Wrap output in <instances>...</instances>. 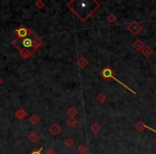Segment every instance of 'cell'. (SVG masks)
Segmentation results:
<instances>
[{"instance_id":"obj_4","label":"cell","mask_w":156,"mask_h":154,"mask_svg":"<svg viewBox=\"0 0 156 154\" xmlns=\"http://www.w3.org/2000/svg\"><path fill=\"white\" fill-rule=\"evenodd\" d=\"M141 29H142V26L139 24L138 21H136L130 23V24H128V26H127V30H128V31L132 33V36L138 34V33L141 31Z\"/></svg>"},{"instance_id":"obj_7","label":"cell","mask_w":156,"mask_h":154,"mask_svg":"<svg viewBox=\"0 0 156 154\" xmlns=\"http://www.w3.org/2000/svg\"><path fill=\"white\" fill-rule=\"evenodd\" d=\"M88 64H89V61L87 60V58H85V57H83V56L79 57V58H78V60H77V65H78L79 68H85Z\"/></svg>"},{"instance_id":"obj_9","label":"cell","mask_w":156,"mask_h":154,"mask_svg":"<svg viewBox=\"0 0 156 154\" xmlns=\"http://www.w3.org/2000/svg\"><path fill=\"white\" fill-rule=\"evenodd\" d=\"M141 53L145 57V58H149V57H151L153 55V48L150 47V46H145V47L141 51Z\"/></svg>"},{"instance_id":"obj_22","label":"cell","mask_w":156,"mask_h":154,"mask_svg":"<svg viewBox=\"0 0 156 154\" xmlns=\"http://www.w3.org/2000/svg\"><path fill=\"white\" fill-rule=\"evenodd\" d=\"M42 151H43V148H40V149H38V150L32 151L30 154H42Z\"/></svg>"},{"instance_id":"obj_24","label":"cell","mask_w":156,"mask_h":154,"mask_svg":"<svg viewBox=\"0 0 156 154\" xmlns=\"http://www.w3.org/2000/svg\"><path fill=\"white\" fill-rule=\"evenodd\" d=\"M45 154H56V153H55V152H53V150H48V151L46 152Z\"/></svg>"},{"instance_id":"obj_15","label":"cell","mask_w":156,"mask_h":154,"mask_svg":"<svg viewBox=\"0 0 156 154\" xmlns=\"http://www.w3.org/2000/svg\"><path fill=\"white\" fill-rule=\"evenodd\" d=\"M96 101L98 102L100 104H104L105 102L107 101V98H106V95L104 94V93H100V94L97 95V98H96Z\"/></svg>"},{"instance_id":"obj_20","label":"cell","mask_w":156,"mask_h":154,"mask_svg":"<svg viewBox=\"0 0 156 154\" xmlns=\"http://www.w3.org/2000/svg\"><path fill=\"white\" fill-rule=\"evenodd\" d=\"M64 145H66V147H68V148H72L74 145V140L72 139V138H66V139L64 140Z\"/></svg>"},{"instance_id":"obj_12","label":"cell","mask_w":156,"mask_h":154,"mask_svg":"<svg viewBox=\"0 0 156 154\" xmlns=\"http://www.w3.org/2000/svg\"><path fill=\"white\" fill-rule=\"evenodd\" d=\"M66 113H68V115L70 118H75V117L78 115V110H77L75 107H71V108H68Z\"/></svg>"},{"instance_id":"obj_14","label":"cell","mask_w":156,"mask_h":154,"mask_svg":"<svg viewBox=\"0 0 156 154\" xmlns=\"http://www.w3.org/2000/svg\"><path fill=\"white\" fill-rule=\"evenodd\" d=\"M29 121H30V123H31V124L36 125V124H38V122H40V118H38V116L32 115V116H30Z\"/></svg>"},{"instance_id":"obj_16","label":"cell","mask_w":156,"mask_h":154,"mask_svg":"<svg viewBox=\"0 0 156 154\" xmlns=\"http://www.w3.org/2000/svg\"><path fill=\"white\" fill-rule=\"evenodd\" d=\"M77 151L79 152L80 154H85L88 152V148H87V145H83V143H81V145H78V149H77Z\"/></svg>"},{"instance_id":"obj_1","label":"cell","mask_w":156,"mask_h":154,"mask_svg":"<svg viewBox=\"0 0 156 154\" xmlns=\"http://www.w3.org/2000/svg\"><path fill=\"white\" fill-rule=\"evenodd\" d=\"M42 44H43V42L36 34L24 38H16L12 42V45L17 48L18 51H21V49H33V51H36L38 47H41Z\"/></svg>"},{"instance_id":"obj_5","label":"cell","mask_w":156,"mask_h":154,"mask_svg":"<svg viewBox=\"0 0 156 154\" xmlns=\"http://www.w3.org/2000/svg\"><path fill=\"white\" fill-rule=\"evenodd\" d=\"M144 47H145V45H144V43L140 40V38H137V40L132 43V48L137 51H141Z\"/></svg>"},{"instance_id":"obj_11","label":"cell","mask_w":156,"mask_h":154,"mask_svg":"<svg viewBox=\"0 0 156 154\" xmlns=\"http://www.w3.org/2000/svg\"><path fill=\"white\" fill-rule=\"evenodd\" d=\"M38 138H40V136H38V133H36L34 130L31 132V133H29V135H28V139L32 142H36L38 140Z\"/></svg>"},{"instance_id":"obj_25","label":"cell","mask_w":156,"mask_h":154,"mask_svg":"<svg viewBox=\"0 0 156 154\" xmlns=\"http://www.w3.org/2000/svg\"><path fill=\"white\" fill-rule=\"evenodd\" d=\"M2 83H3V79H2V77L0 76V86H1V85H2Z\"/></svg>"},{"instance_id":"obj_18","label":"cell","mask_w":156,"mask_h":154,"mask_svg":"<svg viewBox=\"0 0 156 154\" xmlns=\"http://www.w3.org/2000/svg\"><path fill=\"white\" fill-rule=\"evenodd\" d=\"M100 125L98 124V123H94V124H92L91 125V130H92V132H93V133H98V132H100Z\"/></svg>"},{"instance_id":"obj_2","label":"cell","mask_w":156,"mask_h":154,"mask_svg":"<svg viewBox=\"0 0 156 154\" xmlns=\"http://www.w3.org/2000/svg\"><path fill=\"white\" fill-rule=\"evenodd\" d=\"M100 77H102V78H104V79H105V80H110V79L115 80L117 83H120L121 86H123L124 88H125V89H127V90H128V91L132 92V94H137V93H136V92L134 91V90L130 89V87L126 86L125 83H122V81H121V80H119L118 78H117V77L115 76V72H113V70H112V68H111V66H109V65H106V66H105V68H104L103 70L100 71Z\"/></svg>"},{"instance_id":"obj_3","label":"cell","mask_w":156,"mask_h":154,"mask_svg":"<svg viewBox=\"0 0 156 154\" xmlns=\"http://www.w3.org/2000/svg\"><path fill=\"white\" fill-rule=\"evenodd\" d=\"M17 38H28V36H34V33L29 29V28H27L26 26H23L21 25V27H18L17 29L14 31Z\"/></svg>"},{"instance_id":"obj_13","label":"cell","mask_w":156,"mask_h":154,"mask_svg":"<svg viewBox=\"0 0 156 154\" xmlns=\"http://www.w3.org/2000/svg\"><path fill=\"white\" fill-rule=\"evenodd\" d=\"M135 128L138 130V132L141 133V132H143V130H145V124H144L142 121H138L137 122V124L135 125Z\"/></svg>"},{"instance_id":"obj_10","label":"cell","mask_w":156,"mask_h":154,"mask_svg":"<svg viewBox=\"0 0 156 154\" xmlns=\"http://www.w3.org/2000/svg\"><path fill=\"white\" fill-rule=\"evenodd\" d=\"M48 130H49V133L51 134V135H55V136H56V135H58V134L61 132V128H60L57 124H53Z\"/></svg>"},{"instance_id":"obj_8","label":"cell","mask_w":156,"mask_h":154,"mask_svg":"<svg viewBox=\"0 0 156 154\" xmlns=\"http://www.w3.org/2000/svg\"><path fill=\"white\" fill-rule=\"evenodd\" d=\"M15 117L17 119H19V120H24L27 117V111L25 109H23V108H19V109H17L15 111Z\"/></svg>"},{"instance_id":"obj_17","label":"cell","mask_w":156,"mask_h":154,"mask_svg":"<svg viewBox=\"0 0 156 154\" xmlns=\"http://www.w3.org/2000/svg\"><path fill=\"white\" fill-rule=\"evenodd\" d=\"M66 123L68 124V126H71V128H74V126H76L77 123H78V121H77L76 118H70L66 121Z\"/></svg>"},{"instance_id":"obj_23","label":"cell","mask_w":156,"mask_h":154,"mask_svg":"<svg viewBox=\"0 0 156 154\" xmlns=\"http://www.w3.org/2000/svg\"><path fill=\"white\" fill-rule=\"evenodd\" d=\"M145 128H147V130H152V132H154V133L156 134V130H154V128H150V126H147V125H145Z\"/></svg>"},{"instance_id":"obj_19","label":"cell","mask_w":156,"mask_h":154,"mask_svg":"<svg viewBox=\"0 0 156 154\" xmlns=\"http://www.w3.org/2000/svg\"><path fill=\"white\" fill-rule=\"evenodd\" d=\"M107 21H108L110 24H113V23L117 21V16H115L113 13H110V14H108V16H107Z\"/></svg>"},{"instance_id":"obj_21","label":"cell","mask_w":156,"mask_h":154,"mask_svg":"<svg viewBox=\"0 0 156 154\" xmlns=\"http://www.w3.org/2000/svg\"><path fill=\"white\" fill-rule=\"evenodd\" d=\"M36 6L38 9H43V8H45V3L43 2V0H36Z\"/></svg>"},{"instance_id":"obj_6","label":"cell","mask_w":156,"mask_h":154,"mask_svg":"<svg viewBox=\"0 0 156 154\" xmlns=\"http://www.w3.org/2000/svg\"><path fill=\"white\" fill-rule=\"evenodd\" d=\"M34 51L33 49H21V51H19V55H21L23 58H30V57L32 56L33 53H34Z\"/></svg>"}]
</instances>
